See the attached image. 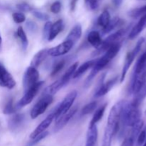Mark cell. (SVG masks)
Wrapping results in <instances>:
<instances>
[{
    "mask_svg": "<svg viewBox=\"0 0 146 146\" xmlns=\"http://www.w3.org/2000/svg\"><path fill=\"white\" fill-rule=\"evenodd\" d=\"M78 63L76 62V63H74V64H72V65H71V66L68 68V70L66 71V73L64 74V75L63 76L62 78H61V81H62L63 84H64V86L66 85V84L69 82V81L71 78H72L73 75H74V72L76 71V68H78Z\"/></svg>",
    "mask_w": 146,
    "mask_h": 146,
    "instance_id": "cell-25",
    "label": "cell"
},
{
    "mask_svg": "<svg viewBox=\"0 0 146 146\" xmlns=\"http://www.w3.org/2000/svg\"><path fill=\"white\" fill-rule=\"evenodd\" d=\"M145 42V38L143 37H141L139 38L138 41L136 43V45L135 46L133 49L131 51L127 54L126 57H125V62H124L123 67L122 71H121V79H120V82L123 83L125 80V76H126V74L128 73V70H129L130 67H131V64H133V61L135 60V57L137 56V55L138 54V53L141 51V48H142L143 44Z\"/></svg>",
    "mask_w": 146,
    "mask_h": 146,
    "instance_id": "cell-3",
    "label": "cell"
},
{
    "mask_svg": "<svg viewBox=\"0 0 146 146\" xmlns=\"http://www.w3.org/2000/svg\"><path fill=\"white\" fill-rule=\"evenodd\" d=\"M135 95L133 100L131 102V104L134 106L139 107L141 104H142L143 101L146 97V82L144 84V85L141 87V89L138 91Z\"/></svg>",
    "mask_w": 146,
    "mask_h": 146,
    "instance_id": "cell-22",
    "label": "cell"
},
{
    "mask_svg": "<svg viewBox=\"0 0 146 146\" xmlns=\"http://www.w3.org/2000/svg\"><path fill=\"white\" fill-rule=\"evenodd\" d=\"M97 138H98V129L96 125L88 127L86 146H96Z\"/></svg>",
    "mask_w": 146,
    "mask_h": 146,
    "instance_id": "cell-16",
    "label": "cell"
},
{
    "mask_svg": "<svg viewBox=\"0 0 146 146\" xmlns=\"http://www.w3.org/2000/svg\"><path fill=\"white\" fill-rule=\"evenodd\" d=\"M144 113H145V115H146V110L145 111V112H144Z\"/></svg>",
    "mask_w": 146,
    "mask_h": 146,
    "instance_id": "cell-49",
    "label": "cell"
},
{
    "mask_svg": "<svg viewBox=\"0 0 146 146\" xmlns=\"http://www.w3.org/2000/svg\"><path fill=\"white\" fill-rule=\"evenodd\" d=\"M54 120V113L52 112L51 113H50L44 121H42L41 122V123L35 128L34 131L31 133L30 135V138L33 139L35 137H36L37 135H38L39 134L42 133L43 132L46 131V130L49 127V125H51V123L53 122V121Z\"/></svg>",
    "mask_w": 146,
    "mask_h": 146,
    "instance_id": "cell-11",
    "label": "cell"
},
{
    "mask_svg": "<svg viewBox=\"0 0 146 146\" xmlns=\"http://www.w3.org/2000/svg\"><path fill=\"white\" fill-rule=\"evenodd\" d=\"M1 44H2V38H1V34H0V51L1 50Z\"/></svg>",
    "mask_w": 146,
    "mask_h": 146,
    "instance_id": "cell-47",
    "label": "cell"
},
{
    "mask_svg": "<svg viewBox=\"0 0 146 146\" xmlns=\"http://www.w3.org/2000/svg\"><path fill=\"white\" fill-rule=\"evenodd\" d=\"M63 28H64V24H63L62 19H58L55 23L51 24L48 41H53L58 35V34L62 31Z\"/></svg>",
    "mask_w": 146,
    "mask_h": 146,
    "instance_id": "cell-18",
    "label": "cell"
},
{
    "mask_svg": "<svg viewBox=\"0 0 146 146\" xmlns=\"http://www.w3.org/2000/svg\"><path fill=\"white\" fill-rule=\"evenodd\" d=\"M143 125L144 123L141 119L139 121H138L135 125H133L132 126V130H131V133L130 136L132 137L134 140L136 139L138 134L140 133V132H141V130H142Z\"/></svg>",
    "mask_w": 146,
    "mask_h": 146,
    "instance_id": "cell-29",
    "label": "cell"
},
{
    "mask_svg": "<svg viewBox=\"0 0 146 146\" xmlns=\"http://www.w3.org/2000/svg\"><path fill=\"white\" fill-rule=\"evenodd\" d=\"M25 115L23 113H17L13 115L8 122L9 130L16 132L21 129L25 122Z\"/></svg>",
    "mask_w": 146,
    "mask_h": 146,
    "instance_id": "cell-12",
    "label": "cell"
},
{
    "mask_svg": "<svg viewBox=\"0 0 146 146\" xmlns=\"http://www.w3.org/2000/svg\"><path fill=\"white\" fill-rule=\"evenodd\" d=\"M124 101L116 103L111 109L108 115L107 125L104 131L102 146H111L113 137L118 132L120 128V119Z\"/></svg>",
    "mask_w": 146,
    "mask_h": 146,
    "instance_id": "cell-1",
    "label": "cell"
},
{
    "mask_svg": "<svg viewBox=\"0 0 146 146\" xmlns=\"http://www.w3.org/2000/svg\"><path fill=\"white\" fill-rule=\"evenodd\" d=\"M64 66H65V61H64V60L60 61H58V63H56V65L54 66V68H53V71H51V76H54L56 75L58 72H60L61 70H62V68L64 67Z\"/></svg>",
    "mask_w": 146,
    "mask_h": 146,
    "instance_id": "cell-35",
    "label": "cell"
},
{
    "mask_svg": "<svg viewBox=\"0 0 146 146\" xmlns=\"http://www.w3.org/2000/svg\"><path fill=\"white\" fill-rule=\"evenodd\" d=\"M12 18L14 22L17 23V24H21V23H23L24 21H25L26 20L25 15L23 13L19 12L14 13L12 14Z\"/></svg>",
    "mask_w": 146,
    "mask_h": 146,
    "instance_id": "cell-37",
    "label": "cell"
},
{
    "mask_svg": "<svg viewBox=\"0 0 146 146\" xmlns=\"http://www.w3.org/2000/svg\"><path fill=\"white\" fill-rule=\"evenodd\" d=\"M134 143H135V140L132 137L129 136L124 140L121 146H133Z\"/></svg>",
    "mask_w": 146,
    "mask_h": 146,
    "instance_id": "cell-44",
    "label": "cell"
},
{
    "mask_svg": "<svg viewBox=\"0 0 146 146\" xmlns=\"http://www.w3.org/2000/svg\"><path fill=\"white\" fill-rule=\"evenodd\" d=\"M43 84H44V81H38L36 84H34L33 86H31L29 89H28L27 91H25V94H24V96L19 101V102L17 103V104L16 105V107L19 109V108H22V107L28 105L30 103H31L33 99L35 98L36 94H38V91H39L40 88H41Z\"/></svg>",
    "mask_w": 146,
    "mask_h": 146,
    "instance_id": "cell-5",
    "label": "cell"
},
{
    "mask_svg": "<svg viewBox=\"0 0 146 146\" xmlns=\"http://www.w3.org/2000/svg\"><path fill=\"white\" fill-rule=\"evenodd\" d=\"M99 72L96 68H95L94 67H93L92 69H91V71L90 72V74H88V77L86 79L85 82H84V88H87L90 86L91 84L92 83L93 80L94 79V78L96 77V76L97 75V74Z\"/></svg>",
    "mask_w": 146,
    "mask_h": 146,
    "instance_id": "cell-33",
    "label": "cell"
},
{
    "mask_svg": "<svg viewBox=\"0 0 146 146\" xmlns=\"http://www.w3.org/2000/svg\"><path fill=\"white\" fill-rule=\"evenodd\" d=\"M53 96L45 95L42 98L39 100L36 104L34 105L31 111V118L32 119H35L40 115L44 113L48 107V106L53 102Z\"/></svg>",
    "mask_w": 146,
    "mask_h": 146,
    "instance_id": "cell-6",
    "label": "cell"
},
{
    "mask_svg": "<svg viewBox=\"0 0 146 146\" xmlns=\"http://www.w3.org/2000/svg\"><path fill=\"white\" fill-rule=\"evenodd\" d=\"M142 146H146V139H145V142H144V143H143V145Z\"/></svg>",
    "mask_w": 146,
    "mask_h": 146,
    "instance_id": "cell-48",
    "label": "cell"
},
{
    "mask_svg": "<svg viewBox=\"0 0 146 146\" xmlns=\"http://www.w3.org/2000/svg\"><path fill=\"white\" fill-rule=\"evenodd\" d=\"M146 14V5L140 8H136L132 9L128 12V14L133 19H137L138 17H141L144 14Z\"/></svg>",
    "mask_w": 146,
    "mask_h": 146,
    "instance_id": "cell-30",
    "label": "cell"
},
{
    "mask_svg": "<svg viewBox=\"0 0 146 146\" xmlns=\"http://www.w3.org/2000/svg\"><path fill=\"white\" fill-rule=\"evenodd\" d=\"M87 40L88 43L96 48H98L103 41L101 34L97 31H91L89 32L87 36Z\"/></svg>",
    "mask_w": 146,
    "mask_h": 146,
    "instance_id": "cell-20",
    "label": "cell"
},
{
    "mask_svg": "<svg viewBox=\"0 0 146 146\" xmlns=\"http://www.w3.org/2000/svg\"><path fill=\"white\" fill-rule=\"evenodd\" d=\"M146 68V51L143 53L141 56L138 58L136 64L135 65V68H134V73H138L139 71H143V70Z\"/></svg>",
    "mask_w": 146,
    "mask_h": 146,
    "instance_id": "cell-27",
    "label": "cell"
},
{
    "mask_svg": "<svg viewBox=\"0 0 146 146\" xmlns=\"http://www.w3.org/2000/svg\"><path fill=\"white\" fill-rule=\"evenodd\" d=\"M77 97V91H72L70 93H68L64 99L63 100L62 102L57 106L54 111V120L56 121L63 115L66 113L72 106L74 101L76 100Z\"/></svg>",
    "mask_w": 146,
    "mask_h": 146,
    "instance_id": "cell-4",
    "label": "cell"
},
{
    "mask_svg": "<svg viewBox=\"0 0 146 146\" xmlns=\"http://www.w3.org/2000/svg\"><path fill=\"white\" fill-rule=\"evenodd\" d=\"M77 111H78V108L77 107H75L72 109H70L66 113L63 115L58 120H56L55 123V126H54V132H58V131H61L63 128H64L66 125L69 122L70 120L76 113Z\"/></svg>",
    "mask_w": 146,
    "mask_h": 146,
    "instance_id": "cell-10",
    "label": "cell"
},
{
    "mask_svg": "<svg viewBox=\"0 0 146 146\" xmlns=\"http://www.w3.org/2000/svg\"><path fill=\"white\" fill-rule=\"evenodd\" d=\"M77 1H78V0H71V11H74V10H75Z\"/></svg>",
    "mask_w": 146,
    "mask_h": 146,
    "instance_id": "cell-46",
    "label": "cell"
},
{
    "mask_svg": "<svg viewBox=\"0 0 146 146\" xmlns=\"http://www.w3.org/2000/svg\"><path fill=\"white\" fill-rule=\"evenodd\" d=\"M17 8L19 10L21 11H24V12H27V11H29L31 10H32L31 6L29 4H27V3H20L17 5Z\"/></svg>",
    "mask_w": 146,
    "mask_h": 146,
    "instance_id": "cell-42",
    "label": "cell"
},
{
    "mask_svg": "<svg viewBox=\"0 0 146 146\" xmlns=\"http://www.w3.org/2000/svg\"><path fill=\"white\" fill-rule=\"evenodd\" d=\"M136 145L137 146H142L143 145L146 139V128L145 129L141 130L140 133L138 134V137L136 138Z\"/></svg>",
    "mask_w": 146,
    "mask_h": 146,
    "instance_id": "cell-36",
    "label": "cell"
},
{
    "mask_svg": "<svg viewBox=\"0 0 146 146\" xmlns=\"http://www.w3.org/2000/svg\"><path fill=\"white\" fill-rule=\"evenodd\" d=\"M52 23L49 21H47L46 23L44 25V39H47L48 40V35H49V32H50V29H51V27Z\"/></svg>",
    "mask_w": 146,
    "mask_h": 146,
    "instance_id": "cell-43",
    "label": "cell"
},
{
    "mask_svg": "<svg viewBox=\"0 0 146 146\" xmlns=\"http://www.w3.org/2000/svg\"><path fill=\"white\" fill-rule=\"evenodd\" d=\"M112 1L113 3L114 6L116 7H119L123 3V0H112Z\"/></svg>",
    "mask_w": 146,
    "mask_h": 146,
    "instance_id": "cell-45",
    "label": "cell"
},
{
    "mask_svg": "<svg viewBox=\"0 0 146 146\" xmlns=\"http://www.w3.org/2000/svg\"><path fill=\"white\" fill-rule=\"evenodd\" d=\"M110 20H111V15H110V13L108 12V11H107V10H105V11H104L101 13V14L98 18L97 24H98V25L99 26V27H102V29H104L107 25H108Z\"/></svg>",
    "mask_w": 146,
    "mask_h": 146,
    "instance_id": "cell-26",
    "label": "cell"
},
{
    "mask_svg": "<svg viewBox=\"0 0 146 146\" xmlns=\"http://www.w3.org/2000/svg\"><path fill=\"white\" fill-rule=\"evenodd\" d=\"M17 36L19 38L20 41L21 42V46H22V48L25 51L27 50V47H28V38H27V35H26V33L24 31V29L21 27H19L18 29H17Z\"/></svg>",
    "mask_w": 146,
    "mask_h": 146,
    "instance_id": "cell-28",
    "label": "cell"
},
{
    "mask_svg": "<svg viewBox=\"0 0 146 146\" xmlns=\"http://www.w3.org/2000/svg\"><path fill=\"white\" fill-rule=\"evenodd\" d=\"M117 81H118V77H115L113 78H111V80L108 81L105 84H103L102 85L98 86L95 94H94V96L96 98H99V97L105 96L106 94H108L111 91V88L116 84Z\"/></svg>",
    "mask_w": 146,
    "mask_h": 146,
    "instance_id": "cell-13",
    "label": "cell"
},
{
    "mask_svg": "<svg viewBox=\"0 0 146 146\" xmlns=\"http://www.w3.org/2000/svg\"><path fill=\"white\" fill-rule=\"evenodd\" d=\"M48 135V131H44V132H43L42 133L39 134V135H37L36 137H35L34 138L31 139V141H29V142L27 143V146H34V145H35L36 144H37L38 143H39L40 141H41V140H43L44 138H45Z\"/></svg>",
    "mask_w": 146,
    "mask_h": 146,
    "instance_id": "cell-34",
    "label": "cell"
},
{
    "mask_svg": "<svg viewBox=\"0 0 146 146\" xmlns=\"http://www.w3.org/2000/svg\"><path fill=\"white\" fill-rule=\"evenodd\" d=\"M26 27H27V29L29 30L31 32L34 33L37 31L38 29V26H37L36 23H35L34 21H31V20H29L26 23Z\"/></svg>",
    "mask_w": 146,
    "mask_h": 146,
    "instance_id": "cell-39",
    "label": "cell"
},
{
    "mask_svg": "<svg viewBox=\"0 0 146 146\" xmlns=\"http://www.w3.org/2000/svg\"><path fill=\"white\" fill-rule=\"evenodd\" d=\"M123 23L124 21L120 18H118V17H115L113 19H111L108 25L102 29L103 35H105V34L111 32V31H112L113 30H114L117 27H121L123 24Z\"/></svg>",
    "mask_w": 146,
    "mask_h": 146,
    "instance_id": "cell-21",
    "label": "cell"
},
{
    "mask_svg": "<svg viewBox=\"0 0 146 146\" xmlns=\"http://www.w3.org/2000/svg\"><path fill=\"white\" fill-rule=\"evenodd\" d=\"M107 105H108L107 104H104L102 106H101L99 108H98L96 111V112L94 114V116H93L92 119H91V122L89 123V127L93 126L94 125H96L97 123L102 119L103 116L104 115V113H105L106 108L107 107Z\"/></svg>",
    "mask_w": 146,
    "mask_h": 146,
    "instance_id": "cell-24",
    "label": "cell"
},
{
    "mask_svg": "<svg viewBox=\"0 0 146 146\" xmlns=\"http://www.w3.org/2000/svg\"><path fill=\"white\" fill-rule=\"evenodd\" d=\"M146 28V14L141 17L139 21L132 28L130 31L128 38L129 39H134L136 38Z\"/></svg>",
    "mask_w": 146,
    "mask_h": 146,
    "instance_id": "cell-14",
    "label": "cell"
},
{
    "mask_svg": "<svg viewBox=\"0 0 146 146\" xmlns=\"http://www.w3.org/2000/svg\"><path fill=\"white\" fill-rule=\"evenodd\" d=\"M18 110V108L16 107V106H14V101L13 98H11L9 101L7 102L6 106H4V110H3V113L7 115H10V114H13Z\"/></svg>",
    "mask_w": 146,
    "mask_h": 146,
    "instance_id": "cell-31",
    "label": "cell"
},
{
    "mask_svg": "<svg viewBox=\"0 0 146 146\" xmlns=\"http://www.w3.org/2000/svg\"><path fill=\"white\" fill-rule=\"evenodd\" d=\"M74 45V44L71 41L65 40L64 42L58 44L56 46L52 47L48 49V55L52 57L65 55L73 48Z\"/></svg>",
    "mask_w": 146,
    "mask_h": 146,
    "instance_id": "cell-8",
    "label": "cell"
},
{
    "mask_svg": "<svg viewBox=\"0 0 146 146\" xmlns=\"http://www.w3.org/2000/svg\"><path fill=\"white\" fill-rule=\"evenodd\" d=\"M32 13L34 17H36L37 19H38L40 20H42V21H48L49 19V16L47 15L46 14L41 12V11H33Z\"/></svg>",
    "mask_w": 146,
    "mask_h": 146,
    "instance_id": "cell-40",
    "label": "cell"
},
{
    "mask_svg": "<svg viewBox=\"0 0 146 146\" xmlns=\"http://www.w3.org/2000/svg\"><path fill=\"white\" fill-rule=\"evenodd\" d=\"M97 107V102L93 101V102L89 103L87 105H86L81 110V114L82 115H88V114L91 113L96 110Z\"/></svg>",
    "mask_w": 146,
    "mask_h": 146,
    "instance_id": "cell-32",
    "label": "cell"
},
{
    "mask_svg": "<svg viewBox=\"0 0 146 146\" xmlns=\"http://www.w3.org/2000/svg\"><path fill=\"white\" fill-rule=\"evenodd\" d=\"M102 1V0H99V1Z\"/></svg>",
    "mask_w": 146,
    "mask_h": 146,
    "instance_id": "cell-50",
    "label": "cell"
},
{
    "mask_svg": "<svg viewBox=\"0 0 146 146\" xmlns=\"http://www.w3.org/2000/svg\"><path fill=\"white\" fill-rule=\"evenodd\" d=\"M96 61V60H91V61H86L85 63H84L82 65H81L78 68H76V71L74 72V75H73L72 78L75 79V78H79L80 76H81L88 69L93 68V66L95 64Z\"/></svg>",
    "mask_w": 146,
    "mask_h": 146,
    "instance_id": "cell-19",
    "label": "cell"
},
{
    "mask_svg": "<svg viewBox=\"0 0 146 146\" xmlns=\"http://www.w3.org/2000/svg\"><path fill=\"white\" fill-rule=\"evenodd\" d=\"M125 32H126V30L125 29H121L113 34L108 36L104 41H102L101 46L92 53V56L101 55L103 53H105L107 51V49L109 47H111L113 44L120 42L123 36L125 35Z\"/></svg>",
    "mask_w": 146,
    "mask_h": 146,
    "instance_id": "cell-2",
    "label": "cell"
},
{
    "mask_svg": "<svg viewBox=\"0 0 146 146\" xmlns=\"http://www.w3.org/2000/svg\"><path fill=\"white\" fill-rule=\"evenodd\" d=\"M16 81L11 74L0 64V86L12 89L15 87Z\"/></svg>",
    "mask_w": 146,
    "mask_h": 146,
    "instance_id": "cell-9",
    "label": "cell"
},
{
    "mask_svg": "<svg viewBox=\"0 0 146 146\" xmlns=\"http://www.w3.org/2000/svg\"><path fill=\"white\" fill-rule=\"evenodd\" d=\"M47 56H48L47 48H44V49L39 51L34 55V56L31 59V66L33 67H35V68L38 67L42 64L43 61L46 58Z\"/></svg>",
    "mask_w": 146,
    "mask_h": 146,
    "instance_id": "cell-17",
    "label": "cell"
},
{
    "mask_svg": "<svg viewBox=\"0 0 146 146\" xmlns=\"http://www.w3.org/2000/svg\"><path fill=\"white\" fill-rule=\"evenodd\" d=\"M62 87H64V84H63L61 80H57V81H54L52 84L47 86L44 90V93L45 95L53 96L56 94Z\"/></svg>",
    "mask_w": 146,
    "mask_h": 146,
    "instance_id": "cell-23",
    "label": "cell"
},
{
    "mask_svg": "<svg viewBox=\"0 0 146 146\" xmlns=\"http://www.w3.org/2000/svg\"><path fill=\"white\" fill-rule=\"evenodd\" d=\"M39 78V73L36 68L29 66L27 68L23 77V86L24 91H27L31 86L36 84Z\"/></svg>",
    "mask_w": 146,
    "mask_h": 146,
    "instance_id": "cell-7",
    "label": "cell"
},
{
    "mask_svg": "<svg viewBox=\"0 0 146 146\" xmlns=\"http://www.w3.org/2000/svg\"><path fill=\"white\" fill-rule=\"evenodd\" d=\"M86 7L91 10H95L99 6V0H84Z\"/></svg>",
    "mask_w": 146,
    "mask_h": 146,
    "instance_id": "cell-38",
    "label": "cell"
},
{
    "mask_svg": "<svg viewBox=\"0 0 146 146\" xmlns=\"http://www.w3.org/2000/svg\"><path fill=\"white\" fill-rule=\"evenodd\" d=\"M50 9H51V12L54 13V14H58V13H59L61 9V2L58 1L54 2L52 4H51Z\"/></svg>",
    "mask_w": 146,
    "mask_h": 146,
    "instance_id": "cell-41",
    "label": "cell"
},
{
    "mask_svg": "<svg viewBox=\"0 0 146 146\" xmlns=\"http://www.w3.org/2000/svg\"><path fill=\"white\" fill-rule=\"evenodd\" d=\"M81 35H82V27H81V24H77L70 31L69 34L66 38V40L71 41L73 44H75L81 38Z\"/></svg>",
    "mask_w": 146,
    "mask_h": 146,
    "instance_id": "cell-15",
    "label": "cell"
}]
</instances>
